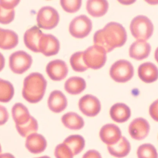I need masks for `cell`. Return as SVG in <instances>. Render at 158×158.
I'll return each mask as SVG.
<instances>
[{
  "instance_id": "obj_21",
  "label": "cell",
  "mask_w": 158,
  "mask_h": 158,
  "mask_svg": "<svg viewBox=\"0 0 158 158\" xmlns=\"http://www.w3.org/2000/svg\"><path fill=\"white\" fill-rule=\"evenodd\" d=\"M18 42V36L15 32L0 28V48L10 50L15 48Z\"/></svg>"
},
{
  "instance_id": "obj_26",
  "label": "cell",
  "mask_w": 158,
  "mask_h": 158,
  "mask_svg": "<svg viewBox=\"0 0 158 158\" xmlns=\"http://www.w3.org/2000/svg\"><path fill=\"white\" fill-rule=\"evenodd\" d=\"M63 143L69 147L74 156L80 154L85 146V141L83 137L77 135L68 136Z\"/></svg>"
},
{
  "instance_id": "obj_40",
  "label": "cell",
  "mask_w": 158,
  "mask_h": 158,
  "mask_svg": "<svg viewBox=\"0 0 158 158\" xmlns=\"http://www.w3.org/2000/svg\"><path fill=\"white\" fill-rule=\"evenodd\" d=\"M155 57L157 62L158 63V47L156 50V52H155Z\"/></svg>"
},
{
  "instance_id": "obj_31",
  "label": "cell",
  "mask_w": 158,
  "mask_h": 158,
  "mask_svg": "<svg viewBox=\"0 0 158 158\" xmlns=\"http://www.w3.org/2000/svg\"><path fill=\"white\" fill-rule=\"evenodd\" d=\"M56 158H74L71 150L64 143L58 145L55 149Z\"/></svg>"
},
{
  "instance_id": "obj_39",
  "label": "cell",
  "mask_w": 158,
  "mask_h": 158,
  "mask_svg": "<svg viewBox=\"0 0 158 158\" xmlns=\"http://www.w3.org/2000/svg\"><path fill=\"white\" fill-rule=\"evenodd\" d=\"M0 158H15L12 154L10 153H4L0 155Z\"/></svg>"
},
{
  "instance_id": "obj_4",
  "label": "cell",
  "mask_w": 158,
  "mask_h": 158,
  "mask_svg": "<svg viewBox=\"0 0 158 158\" xmlns=\"http://www.w3.org/2000/svg\"><path fill=\"white\" fill-rule=\"evenodd\" d=\"M134 70L132 65L126 60H119L114 63L110 68V75L116 82L124 83L133 77Z\"/></svg>"
},
{
  "instance_id": "obj_34",
  "label": "cell",
  "mask_w": 158,
  "mask_h": 158,
  "mask_svg": "<svg viewBox=\"0 0 158 158\" xmlns=\"http://www.w3.org/2000/svg\"><path fill=\"white\" fill-rule=\"evenodd\" d=\"M149 112L152 119L158 122V99L151 104L149 107Z\"/></svg>"
},
{
  "instance_id": "obj_17",
  "label": "cell",
  "mask_w": 158,
  "mask_h": 158,
  "mask_svg": "<svg viewBox=\"0 0 158 158\" xmlns=\"http://www.w3.org/2000/svg\"><path fill=\"white\" fill-rule=\"evenodd\" d=\"M151 49L150 45L146 41L137 40L131 45L129 50V54L134 59L143 60L149 56Z\"/></svg>"
},
{
  "instance_id": "obj_15",
  "label": "cell",
  "mask_w": 158,
  "mask_h": 158,
  "mask_svg": "<svg viewBox=\"0 0 158 158\" xmlns=\"http://www.w3.org/2000/svg\"><path fill=\"white\" fill-rule=\"evenodd\" d=\"M47 145V141L44 136L37 133L30 135L26 138V148L32 154L42 153L46 149Z\"/></svg>"
},
{
  "instance_id": "obj_24",
  "label": "cell",
  "mask_w": 158,
  "mask_h": 158,
  "mask_svg": "<svg viewBox=\"0 0 158 158\" xmlns=\"http://www.w3.org/2000/svg\"><path fill=\"white\" fill-rule=\"evenodd\" d=\"M108 7L106 1H88L86 3L87 12L94 17L103 16L107 12Z\"/></svg>"
},
{
  "instance_id": "obj_33",
  "label": "cell",
  "mask_w": 158,
  "mask_h": 158,
  "mask_svg": "<svg viewBox=\"0 0 158 158\" xmlns=\"http://www.w3.org/2000/svg\"><path fill=\"white\" fill-rule=\"evenodd\" d=\"M15 17L14 9H5L0 6V23L2 24H9L13 21Z\"/></svg>"
},
{
  "instance_id": "obj_22",
  "label": "cell",
  "mask_w": 158,
  "mask_h": 158,
  "mask_svg": "<svg viewBox=\"0 0 158 158\" xmlns=\"http://www.w3.org/2000/svg\"><path fill=\"white\" fill-rule=\"evenodd\" d=\"M12 115L15 126L25 124L29 120L31 116L28 109L23 104L16 103L12 109Z\"/></svg>"
},
{
  "instance_id": "obj_11",
  "label": "cell",
  "mask_w": 158,
  "mask_h": 158,
  "mask_svg": "<svg viewBox=\"0 0 158 158\" xmlns=\"http://www.w3.org/2000/svg\"><path fill=\"white\" fill-rule=\"evenodd\" d=\"M46 71L51 79L59 81L67 77L68 73V68L64 61L56 59L49 63L46 66Z\"/></svg>"
},
{
  "instance_id": "obj_3",
  "label": "cell",
  "mask_w": 158,
  "mask_h": 158,
  "mask_svg": "<svg viewBox=\"0 0 158 158\" xmlns=\"http://www.w3.org/2000/svg\"><path fill=\"white\" fill-rule=\"evenodd\" d=\"M133 36L138 40L146 41L150 38L154 31V26L147 17L138 15L133 19L130 26Z\"/></svg>"
},
{
  "instance_id": "obj_41",
  "label": "cell",
  "mask_w": 158,
  "mask_h": 158,
  "mask_svg": "<svg viewBox=\"0 0 158 158\" xmlns=\"http://www.w3.org/2000/svg\"><path fill=\"white\" fill-rule=\"evenodd\" d=\"M35 158H51L50 157L48 156H43L40 157Z\"/></svg>"
},
{
  "instance_id": "obj_19",
  "label": "cell",
  "mask_w": 158,
  "mask_h": 158,
  "mask_svg": "<svg viewBox=\"0 0 158 158\" xmlns=\"http://www.w3.org/2000/svg\"><path fill=\"white\" fill-rule=\"evenodd\" d=\"M138 73L140 79L146 83H152L158 79L157 67L151 62H146L140 65Z\"/></svg>"
},
{
  "instance_id": "obj_13",
  "label": "cell",
  "mask_w": 158,
  "mask_h": 158,
  "mask_svg": "<svg viewBox=\"0 0 158 158\" xmlns=\"http://www.w3.org/2000/svg\"><path fill=\"white\" fill-rule=\"evenodd\" d=\"M122 136L120 129L114 124H106L99 132L100 139L107 146L116 143Z\"/></svg>"
},
{
  "instance_id": "obj_5",
  "label": "cell",
  "mask_w": 158,
  "mask_h": 158,
  "mask_svg": "<svg viewBox=\"0 0 158 158\" xmlns=\"http://www.w3.org/2000/svg\"><path fill=\"white\" fill-rule=\"evenodd\" d=\"M84 53V59L88 68H101L106 63V53L102 47L94 45L88 47Z\"/></svg>"
},
{
  "instance_id": "obj_27",
  "label": "cell",
  "mask_w": 158,
  "mask_h": 158,
  "mask_svg": "<svg viewBox=\"0 0 158 158\" xmlns=\"http://www.w3.org/2000/svg\"><path fill=\"white\" fill-rule=\"evenodd\" d=\"M19 134L23 137H26L32 134L37 133L39 129L38 122L35 118L31 116L29 120L25 124L20 126H15Z\"/></svg>"
},
{
  "instance_id": "obj_1",
  "label": "cell",
  "mask_w": 158,
  "mask_h": 158,
  "mask_svg": "<svg viewBox=\"0 0 158 158\" xmlns=\"http://www.w3.org/2000/svg\"><path fill=\"white\" fill-rule=\"evenodd\" d=\"M127 38L126 30L123 26L119 23L111 22L95 32L94 42V45L102 47L107 53L116 47L124 45Z\"/></svg>"
},
{
  "instance_id": "obj_14",
  "label": "cell",
  "mask_w": 158,
  "mask_h": 158,
  "mask_svg": "<svg viewBox=\"0 0 158 158\" xmlns=\"http://www.w3.org/2000/svg\"><path fill=\"white\" fill-rule=\"evenodd\" d=\"M44 33L40 28L33 26L25 32L24 41L27 48L35 53H40V41Z\"/></svg>"
},
{
  "instance_id": "obj_25",
  "label": "cell",
  "mask_w": 158,
  "mask_h": 158,
  "mask_svg": "<svg viewBox=\"0 0 158 158\" xmlns=\"http://www.w3.org/2000/svg\"><path fill=\"white\" fill-rule=\"evenodd\" d=\"M86 88V83L82 78L73 77L69 79L64 84L65 91L69 94L76 95L81 93Z\"/></svg>"
},
{
  "instance_id": "obj_6",
  "label": "cell",
  "mask_w": 158,
  "mask_h": 158,
  "mask_svg": "<svg viewBox=\"0 0 158 158\" xmlns=\"http://www.w3.org/2000/svg\"><path fill=\"white\" fill-rule=\"evenodd\" d=\"M32 63L31 56L23 51H16L9 57V67L15 74L25 73L31 67Z\"/></svg>"
},
{
  "instance_id": "obj_16",
  "label": "cell",
  "mask_w": 158,
  "mask_h": 158,
  "mask_svg": "<svg viewBox=\"0 0 158 158\" xmlns=\"http://www.w3.org/2000/svg\"><path fill=\"white\" fill-rule=\"evenodd\" d=\"M67 105V99L61 91L55 90L50 94L48 98V106L52 112L61 113L65 109Z\"/></svg>"
},
{
  "instance_id": "obj_2",
  "label": "cell",
  "mask_w": 158,
  "mask_h": 158,
  "mask_svg": "<svg viewBox=\"0 0 158 158\" xmlns=\"http://www.w3.org/2000/svg\"><path fill=\"white\" fill-rule=\"evenodd\" d=\"M47 87V81L43 75L33 72L24 80L22 94L23 98L31 104L39 103L43 98Z\"/></svg>"
},
{
  "instance_id": "obj_42",
  "label": "cell",
  "mask_w": 158,
  "mask_h": 158,
  "mask_svg": "<svg viewBox=\"0 0 158 158\" xmlns=\"http://www.w3.org/2000/svg\"><path fill=\"white\" fill-rule=\"evenodd\" d=\"M2 154V147H1V144H0V155Z\"/></svg>"
},
{
  "instance_id": "obj_30",
  "label": "cell",
  "mask_w": 158,
  "mask_h": 158,
  "mask_svg": "<svg viewBox=\"0 0 158 158\" xmlns=\"http://www.w3.org/2000/svg\"><path fill=\"white\" fill-rule=\"evenodd\" d=\"M137 155L138 158H158L156 147L149 143L140 146L137 149Z\"/></svg>"
},
{
  "instance_id": "obj_35",
  "label": "cell",
  "mask_w": 158,
  "mask_h": 158,
  "mask_svg": "<svg viewBox=\"0 0 158 158\" xmlns=\"http://www.w3.org/2000/svg\"><path fill=\"white\" fill-rule=\"evenodd\" d=\"M9 118V113L6 109L0 105V126L4 125Z\"/></svg>"
},
{
  "instance_id": "obj_37",
  "label": "cell",
  "mask_w": 158,
  "mask_h": 158,
  "mask_svg": "<svg viewBox=\"0 0 158 158\" xmlns=\"http://www.w3.org/2000/svg\"><path fill=\"white\" fill-rule=\"evenodd\" d=\"M82 158H102L101 155L95 150H90L87 151Z\"/></svg>"
},
{
  "instance_id": "obj_10",
  "label": "cell",
  "mask_w": 158,
  "mask_h": 158,
  "mask_svg": "<svg viewBox=\"0 0 158 158\" xmlns=\"http://www.w3.org/2000/svg\"><path fill=\"white\" fill-rule=\"evenodd\" d=\"M149 122L143 118L135 119L129 126V133L133 139L142 140L148 135L150 132Z\"/></svg>"
},
{
  "instance_id": "obj_7",
  "label": "cell",
  "mask_w": 158,
  "mask_h": 158,
  "mask_svg": "<svg viewBox=\"0 0 158 158\" xmlns=\"http://www.w3.org/2000/svg\"><path fill=\"white\" fill-rule=\"evenodd\" d=\"M59 21L58 12L53 7L46 6L41 8L37 16V21L39 28L50 30L55 28Z\"/></svg>"
},
{
  "instance_id": "obj_23",
  "label": "cell",
  "mask_w": 158,
  "mask_h": 158,
  "mask_svg": "<svg viewBox=\"0 0 158 158\" xmlns=\"http://www.w3.org/2000/svg\"><path fill=\"white\" fill-rule=\"evenodd\" d=\"M61 121L66 128L69 130H78L84 126L83 119L75 112H69L63 115Z\"/></svg>"
},
{
  "instance_id": "obj_29",
  "label": "cell",
  "mask_w": 158,
  "mask_h": 158,
  "mask_svg": "<svg viewBox=\"0 0 158 158\" xmlns=\"http://www.w3.org/2000/svg\"><path fill=\"white\" fill-rule=\"evenodd\" d=\"M70 65L72 69L77 72H82L88 69L84 59V53L79 52L71 56L70 59Z\"/></svg>"
},
{
  "instance_id": "obj_12",
  "label": "cell",
  "mask_w": 158,
  "mask_h": 158,
  "mask_svg": "<svg viewBox=\"0 0 158 158\" xmlns=\"http://www.w3.org/2000/svg\"><path fill=\"white\" fill-rule=\"evenodd\" d=\"M40 53L46 57L57 54L60 49V43L57 38L52 34H44L40 41Z\"/></svg>"
},
{
  "instance_id": "obj_8",
  "label": "cell",
  "mask_w": 158,
  "mask_h": 158,
  "mask_svg": "<svg viewBox=\"0 0 158 158\" xmlns=\"http://www.w3.org/2000/svg\"><path fill=\"white\" fill-rule=\"evenodd\" d=\"M92 29L91 19L85 15H81L71 21L69 31L71 35L75 38L82 39L90 33Z\"/></svg>"
},
{
  "instance_id": "obj_9",
  "label": "cell",
  "mask_w": 158,
  "mask_h": 158,
  "mask_svg": "<svg viewBox=\"0 0 158 158\" xmlns=\"http://www.w3.org/2000/svg\"><path fill=\"white\" fill-rule=\"evenodd\" d=\"M78 106L80 111L88 117L97 116L101 109L99 100L96 96L89 94L84 96L80 99Z\"/></svg>"
},
{
  "instance_id": "obj_20",
  "label": "cell",
  "mask_w": 158,
  "mask_h": 158,
  "mask_svg": "<svg viewBox=\"0 0 158 158\" xmlns=\"http://www.w3.org/2000/svg\"><path fill=\"white\" fill-rule=\"evenodd\" d=\"M107 149L109 154L115 157H125L130 153L131 149V144L125 137L122 136L116 143L108 146Z\"/></svg>"
},
{
  "instance_id": "obj_32",
  "label": "cell",
  "mask_w": 158,
  "mask_h": 158,
  "mask_svg": "<svg viewBox=\"0 0 158 158\" xmlns=\"http://www.w3.org/2000/svg\"><path fill=\"white\" fill-rule=\"evenodd\" d=\"M60 3L66 12L74 13L78 11L81 5V1H61Z\"/></svg>"
},
{
  "instance_id": "obj_28",
  "label": "cell",
  "mask_w": 158,
  "mask_h": 158,
  "mask_svg": "<svg viewBox=\"0 0 158 158\" xmlns=\"http://www.w3.org/2000/svg\"><path fill=\"white\" fill-rule=\"evenodd\" d=\"M15 94L14 86L10 82L0 79V102L7 103Z\"/></svg>"
},
{
  "instance_id": "obj_36",
  "label": "cell",
  "mask_w": 158,
  "mask_h": 158,
  "mask_svg": "<svg viewBox=\"0 0 158 158\" xmlns=\"http://www.w3.org/2000/svg\"><path fill=\"white\" fill-rule=\"evenodd\" d=\"M19 1H0V6L5 9H14L19 3Z\"/></svg>"
},
{
  "instance_id": "obj_38",
  "label": "cell",
  "mask_w": 158,
  "mask_h": 158,
  "mask_svg": "<svg viewBox=\"0 0 158 158\" xmlns=\"http://www.w3.org/2000/svg\"><path fill=\"white\" fill-rule=\"evenodd\" d=\"M5 64V59L2 53H0V71L3 69Z\"/></svg>"
},
{
  "instance_id": "obj_18",
  "label": "cell",
  "mask_w": 158,
  "mask_h": 158,
  "mask_svg": "<svg viewBox=\"0 0 158 158\" xmlns=\"http://www.w3.org/2000/svg\"><path fill=\"white\" fill-rule=\"evenodd\" d=\"M110 115L113 121L118 123H123L131 117V110L125 104L117 103L111 107L110 110Z\"/></svg>"
}]
</instances>
